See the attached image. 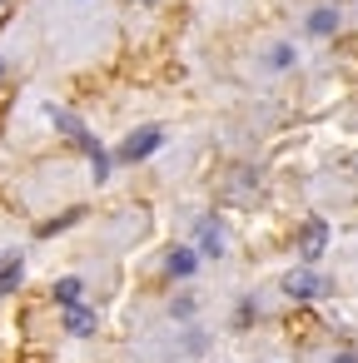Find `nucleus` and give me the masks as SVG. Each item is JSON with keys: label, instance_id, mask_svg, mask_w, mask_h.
I'll list each match as a JSON object with an SVG mask.
<instances>
[{"label": "nucleus", "instance_id": "obj_5", "mask_svg": "<svg viewBox=\"0 0 358 363\" xmlns=\"http://www.w3.org/2000/svg\"><path fill=\"white\" fill-rule=\"evenodd\" d=\"M189 244H194L204 259H224V254H229V239H224V229H219L214 214H204V219L194 224V239H189Z\"/></svg>", "mask_w": 358, "mask_h": 363}, {"label": "nucleus", "instance_id": "obj_2", "mask_svg": "<svg viewBox=\"0 0 358 363\" xmlns=\"http://www.w3.org/2000/svg\"><path fill=\"white\" fill-rule=\"evenodd\" d=\"M160 150H164V130H160V125H140V130H130V135L120 140L115 164H145V160L160 155Z\"/></svg>", "mask_w": 358, "mask_h": 363}, {"label": "nucleus", "instance_id": "obj_10", "mask_svg": "<svg viewBox=\"0 0 358 363\" xmlns=\"http://www.w3.org/2000/svg\"><path fill=\"white\" fill-rule=\"evenodd\" d=\"M26 284V259H21V249L6 259V264H0V298H6V294H16Z\"/></svg>", "mask_w": 358, "mask_h": 363}, {"label": "nucleus", "instance_id": "obj_9", "mask_svg": "<svg viewBox=\"0 0 358 363\" xmlns=\"http://www.w3.org/2000/svg\"><path fill=\"white\" fill-rule=\"evenodd\" d=\"M95 328H100V318H95V308H90L85 298L65 308V333H70V338H95Z\"/></svg>", "mask_w": 358, "mask_h": 363}, {"label": "nucleus", "instance_id": "obj_15", "mask_svg": "<svg viewBox=\"0 0 358 363\" xmlns=\"http://www.w3.org/2000/svg\"><path fill=\"white\" fill-rule=\"evenodd\" d=\"M0 75H6V55H0Z\"/></svg>", "mask_w": 358, "mask_h": 363}, {"label": "nucleus", "instance_id": "obj_1", "mask_svg": "<svg viewBox=\"0 0 358 363\" xmlns=\"http://www.w3.org/2000/svg\"><path fill=\"white\" fill-rule=\"evenodd\" d=\"M50 120H55V130H60V135H70V140H75V145L90 155V169H95L90 179H95V184H105V179L115 174V155H105V145H100V140H95V135H90L80 120H75V115H65V110H50Z\"/></svg>", "mask_w": 358, "mask_h": 363}, {"label": "nucleus", "instance_id": "obj_8", "mask_svg": "<svg viewBox=\"0 0 358 363\" xmlns=\"http://www.w3.org/2000/svg\"><path fill=\"white\" fill-rule=\"evenodd\" d=\"M293 65H298V45L293 40H274L264 50V75H289Z\"/></svg>", "mask_w": 358, "mask_h": 363}, {"label": "nucleus", "instance_id": "obj_16", "mask_svg": "<svg viewBox=\"0 0 358 363\" xmlns=\"http://www.w3.org/2000/svg\"><path fill=\"white\" fill-rule=\"evenodd\" d=\"M0 6H6V0H0Z\"/></svg>", "mask_w": 358, "mask_h": 363}, {"label": "nucleus", "instance_id": "obj_7", "mask_svg": "<svg viewBox=\"0 0 358 363\" xmlns=\"http://www.w3.org/2000/svg\"><path fill=\"white\" fill-rule=\"evenodd\" d=\"M338 6H313L308 16H303V30L313 35V40H328V35H338Z\"/></svg>", "mask_w": 358, "mask_h": 363}, {"label": "nucleus", "instance_id": "obj_6", "mask_svg": "<svg viewBox=\"0 0 358 363\" xmlns=\"http://www.w3.org/2000/svg\"><path fill=\"white\" fill-rule=\"evenodd\" d=\"M323 249H328V224H323V219H308L303 234H298V254H303V264H318Z\"/></svg>", "mask_w": 358, "mask_h": 363}, {"label": "nucleus", "instance_id": "obj_14", "mask_svg": "<svg viewBox=\"0 0 358 363\" xmlns=\"http://www.w3.org/2000/svg\"><path fill=\"white\" fill-rule=\"evenodd\" d=\"M11 254H16V249H0V264H6V259H11Z\"/></svg>", "mask_w": 358, "mask_h": 363}, {"label": "nucleus", "instance_id": "obj_3", "mask_svg": "<svg viewBox=\"0 0 358 363\" xmlns=\"http://www.w3.org/2000/svg\"><path fill=\"white\" fill-rule=\"evenodd\" d=\"M279 289H284L289 298H298V303H308V298H323V294H328V284H323V274H318L313 264L289 269V274L279 279Z\"/></svg>", "mask_w": 358, "mask_h": 363}, {"label": "nucleus", "instance_id": "obj_11", "mask_svg": "<svg viewBox=\"0 0 358 363\" xmlns=\"http://www.w3.org/2000/svg\"><path fill=\"white\" fill-rule=\"evenodd\" d=\"M50 294H55V303H60V308H70V303H80V298H85V279H80V274H65V279H55V289H50Z\"/></svg>", "mask_w": 358, "mask_h": 363}, {"label": "nucleus", "instance_id": "obj_12", "mask_svg": "<svg viewBox=\"0 0 358 363\" xmlns=\"http://www.w3.org/2000/svg\"><path fill=\"white\" fill-rule=\"evenodd\" d=\"M169 313H174V318L184 323V318H194V313H199V298H194V294H179V298L169 303Z\"/></svg>", "mask_w": 358, "mask_h": 363}, {"label": "nucleus", "instance_id": "obj_13", "mask_svg": "<svg viewBox=\"0 0 358 363\" xmlns=\"http://www.w3.org/2000/svg\"><path fill=\"white\" fill-rule=\"evenodd\" d=\"M328 363H358V353H353V348H338V353H333Z\"/></svg>", "mask_w": 358, "mask_h": 363}, {"label": "nucleus", "instance_id": "obj_4", "mask_svg": "<svg viewBox=\"0 0 358 363\" xmlns=\"http://www.w3.org/2000/svg\"><path fill=\"white\" fill-rule=\"evenodd\" d=\"M199 264H204V254H199L194 244H169V249H164V279H174V284L194 279Z\"/></svg>", "mask_w": 358, "mask_h": 363}]
</instances>
